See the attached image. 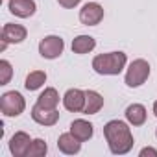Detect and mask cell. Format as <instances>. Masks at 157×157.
<instances>
[{
	"label": "cell",
	"mask_w": 157,
	"mask_h": 157,
	"mask_svg": "<svg viewBox=\"0 0 157 157\" xmlns=\"http://www.w3.org/2000/svg\"><path fill=\"white\" fill-rule=\"evenodd\" d=\"M104 135L109 144V150L115 155H124L133 148V135L126 122L111 120L104 126Z\"/></svg>",
	"instance_id": "6da1fadb"
},
{
	"label": "cell",
	"mask_w": 157,
	"mask_h": 157,
	"mask_svg": "<svg viewBox=\"0 0 157 157\" xmlns=\"http://www.w3.org/2000/svg\"><path fill=\"white\" fill-rule=\"evenodd\" d=\"M126 67V54L124 52H109V54H100L93 59V68L98 74H107V76H117L122 72Z\"/></svg>",
	"instance_id": "7a4b0ae2"
},
{
	"label": "cell",
	"mask_w": 157,
	"mask_h": 157,
	"mask_svg": "<svg viewBox=\"0 0 157 157\" xmlns=\"http://www.w3.org/2000/svg\"><path fill=\"white\" fill-rule=\"evenodd\" d=\"M150 76V65L144 59H135L128 72H126V85L128 87H140Z\"/></svg>",
	"instance_id": "3957f363"
},
{
	"label": "cell",
	"mask_w": 157,
	"mask_h": 157,
	"mask_svg": "<svg viewBox=\"0 0 157 157\" xmlns=\"http://www.w3.org/2000/svg\"><path fill=\"white\" fill-rule=\"evenodd\" d=\"M24 107H26V102H24L22 94L17 91H10L0 98V109H2V113L6 117H19L24 111Z\"/></svg>",
	"instance_id": "277c9868"
},
{
	"label": "cell",
	"mask_w": 157,
	"mask_h": 157,
	"mask_svg": "<svg viewBox=\"0 0 157 157\" xmlns=\"http://www.w3.org/2000/svg\"><path fill=\"white\" fill-rule=\"evenodd\" d=\"M63 48H65V43L61 37L57 35H48L44 37L41 43H39V54L46 59H56L63 54Z\"/></svg>",
	"instance_id": "5b68a950"
},
{
	"label": "cell",
	"mask_w": 157,
	"mask_h": 157,
	"mask_svg": "<svg viewBox=\"0 0 157 157\" xmlns=\"http://www.w3.org/2000/svg\"><path fill=\"white\" fill-rule=\"evenodd\" d=\"M26 39V28L21 24H6L2 28V43H0V50H6L10 43H22Z\"/></svg>",
	"instance_id": "8992f818"
},
{
	"label": "cell",
	"mask_w": 157,
	"mask_h": 157,
	"mask_svg": "<svg viewBox=\"0 0 157 157\" xmlns=\"http://www.w3.org/2000/svg\"><path fill=\"white\" fill-rule=\"evenodd\" d=\"M104 19V8L96 2H89L82 8L80 11V21L85 26H96Z\"/></svg>",
	"instance_id": "52a82bcc"
},
{
	"label": "cell",
	"mask_w": 157,
	"mask_h": 157,
	"mask_svg": "<svg viewBox=\"0 0 157 157\" xmlns=\"http://www.w3.org/2000/svg\"><path fill=\"white\" fill-rule=\"evenodd\" d=\"M63 105L67 111L78 113V111H83L85 107V93L80 89H68L63 96Z\"/></svg>",
	"instance_id": "ba28073f"
},
{
	"label": "cell",
	"mask_w": 157,
	"mask_h": 157,
	"mask_svg": "<svg viewBox=\"0 0 157 157\" xmlns=\"http://www.w3.org/2000/svg\"><path fill=\"white\" fill-rule=\"evenodd\" d=\"M32 118H33L37 124L54 126V124L59 120V111H57V109H48V107H43V105L35 104V105L32 107Z\"/></svg>",
	"instance_id": "9c48e42d"
},
{
	"label": "cell",
	"mask_w": 157,
	"mask_h": 157,
	"mask_svg": "<svg viewBox=\"0 0 157 157\" xmlns=\"http://www.w3.org/2000/svg\"><path fill=\"white\" fill-rule=\"evenodd\" d=\"M32 146V140H30V135L24 133V131H17L11 140H10V150L15 157H26L28 150Z\"/></svg>",
	"instance_id": "30bf717a"
},
{
	"label": "cell",
	"mask_w": 157,
	"mask_h": 157,
	"mask_svg": "<svg viewBox=\"0 0 157 157\" xmlns=\"http://www.w3.org/2000/svg\"><path fill=\"white\" fill-rule=\"evenodd\" d=\"M35 2L33 0H10V11L21 19L32 17L35 13Z\"/></svg>",
	"instance_id": "8fae6325"
},
{
	"label": "cell",
	"mask_w": 157,
	"mask_h": 157,
	"mask_svg": "<svg viewBox=\"0 0 157 157\" xmlns=\"http://www.w3.org/2000/svg\"><path fill=\"white\" fill-rule=\"evenodd\" d=\"M57 148H59L63 153L72 155V153H78V151H80L82 140L76 139L72 133H63V135H59V139H57Z\"/></svg>",
	"instance_id": "7c38bea8"
},
{
	"label": "cell",
	"mask_w": 157,
	"mask_h": 157,
	"mask_svg": "<svg viewBox=\"0 0 157 157\" xmlns=\"http://www.w3.org/2000/svg\"><path fill=\"white\" fill-rule=\"evenodd\" d=\"M70 133L76 137V139H80L82 142L89 140L93 137V124H89L87 120H74L70 124Z\"/></svg>",
	"instance_id": "4fadbf2b"
},
{
	"label": "cell",
	"mask_w": 157,
	"mask_h": 157,
	"mask_svg": "<svg viewBox=\"0 0 157 157\" xmlns=\"http://www.w3.org/2000/svg\"><path fill=\"white\" fill-rule=\"evenodd\" d=\"M104 105V98L96 93V91H87L85 93V107H83V113L85 115H94L102 109Z\"/></svg>",
	"instance_id": "5bb4252c"
},
{
	"label": "cell",
	"mask_w": 157,
	"mask_h": 157,
	"mask_svg": "<svg viewBox=\"0 0 157 157\" xmlns=\"http://www.w3.org/2000/svg\"><path fill=\"white\" fill-rule=\"evenodd\" d=\"M126 118L133 126H142L146 122V109L140 104H133L126 109Z\"/></svg>",
	"instance_id": "9a60e30c"
},
{
	"label": "cell",
	"mask_w": 157,
	"mask_h": 157,
	"mask_svg": "<svg viewBox=\"0 0 157 157\" xmlns=\"http://www.w3.org/2000/svg\"><path fill=\"white\" fill-rule=\"evenodd\" d=\"M96 46V41L91 35H78L72 41V52L74 54H89Z\"/></svg>",
	"instance_id": "2e32d148"
},
{
	"label": "cell",
	"mask_w": 157,
	"mask_h": 157,
	"mask_svg": "<svg viewBox=\"0 0 157 157\" xmlns=\"http://www.w3.org/2000/svg\"><path fill=\"white\" fill-rule=\"evenodd\" d=\"M37 104H39V105H43V107H48V109H56V107H57V104H59V94H57V91H56V89H52V87L44 89V91L39 94Z\"/></svg>",
	"instance_id": "e0dca14e"
},
{
	"label": "cell",
	"mask_w": 157,
	"mask_h": 157,
	"mask_svg": "<svg viewBox=\"0 0 157 157\" xmlns=\"http://www.w3.org/2000/svg\"><path fill=\"white\" fill-rule=\"evenodd\" d=\"M46 82V74L43 72V70H33V72H30L28 74V78H26V89L28 91H37L43 83Z\"/></svg>",
	"instance_id": "ac0fdd59"
},
{
	"label": "cell",
	"mask_w": 157,
	"mask_h": 157,
	"mask_svg": "<svg viewBox=\"0 0 157 157\" xmlns=\"http://www.w3.org/2000/svg\"><path fill=\"white\" fill-rule=\"evenodd\" d=\"M46 150H48L46 148V142L43 139H35V140H32V146H30L26 157H43L46 153Z\"/></svg>",
	"instance_id": "d6986e66"
},
{
	"label": "cell",
	"mask_w": 157,
	"mask_h": 157,
	"mask_svg": "<svg viewBox=\"0 0 157 157\" xmlns=\"http://www.w3.org/2000/svg\"><path fill=\"white\" fill-rule=\"evenodd\" d=\"M11 74H13V70H11V65H10V61L2 59V61H0V85H6V83H10V80H11Z\"/></svg>",
	"instance_id": "ffe728a7"
},
{
	"label": "cell",
	"mask_w": 157,
	"mask_h": 157,
	"mask_svg": "<svg viewBox=\"0 0 157 157\" xmlns=\"http://www.w3.org/2000/svg\"><path fill=\"white\" fill-rule=\"evenodd\" d=\"M57 2H59L63 8L70 10V8H74V6H78V4H80V0H57Z\"/></svg>",
	"instance_id": "44dd1931"
},
{
	"label": "cell",
	"mask_w": 157,
	"mask_h": 157,
	"mask_svg": "<svg viewBox=\"0 0 157 157\" xmlns=\"http://www.w3.org/2000/svg\"><path fill=\"white\" fill-rule=\"evenodd\" d=\"M146 155L157 157V150H153V148H142V150H140V157H146Z\"/></svg>",
	"instance_id": "7402d4cb"
},
{
	"label": "cell",
	"mask_w": 157,
	"mask_h": 157,
	"mask_svg": "<svg viewBox=\"0 0 157 157\" xmlns=\"http://www.w3.org/2000/svg\"><path fill=\"white\" fill-rule=\"evenodd\" d=\"M153 113H155V117H157V102L153 104Z\"/></svg>",
	"instance_id": "603a6c76"
},
{
	"label": "cell",
	"mask_w": 157,
	"mask_h": 157,
	"mask_svg": "<svg viewBox=\"0 0 157 157\" xmlns=\"http://www.w3.org/2000/svg\"><path fill=\"white\" fill-rule=\"evenodd\" d=\"M155 135H157V131H155Z\"/></svg>",
	"instance_id": "cb8c5ba5"
}]
</instances>
